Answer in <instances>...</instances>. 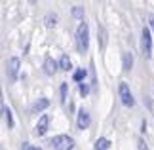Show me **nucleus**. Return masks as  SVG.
I'll list each match as a JSON object with an SVG mask.
<instances>
[{
  "label": "nucleus",
  "mask_w": 154,
  "mask_h": 150,
  "mask_svg": "<svg viewBox=\"0 0 154 150\" xmlns=\"http://www.w3.org/2000/svg\"><path fill=\"white\" fill-rule=\"evenodd\" d=\"M51 146L55 150H72L74 148V141L69 135H57L51 139Z\"/></svg>",
  "instance_id": "obj_2"
},
{
  "label": "nucleus",
  "mask_w": 154,
  "mask_h": 150,
  "mask_svg": "<svg viewBox=\"0 0 154 150\" xmlns=\"http://www.w3.org/2000/svg\"><path fill=\"white\" fill-rule=\"evenodd\" d=\"M2 114H4V122L8 125V129H11L14 127V116H11V110L6 105H2Z\"/></svg>",
  "instance_id": "obj_11"
},
{
  "label": "nucleus",
  "mask_w": 154,
  "mask_h": 150,
  "mask_svg": "<svg viewBox=\"0 0 154 150\" xmlns=\"http://www.w3.org/2000/svg\"><path fill=\"white\" fill-rule=\"evenodd\" d=\"M122 69L124 70H131L133 69V55L129 51H126L122 55Z\"/></svg>",
  "instance_id": "obj_10"
},
{
  "label": "nucleus",
  "mask_w": 154,
  "mask_h": 150,
  "mask_svg": "<svg viewBox=\"0 0 154 150\" xmlns=\"http://www.w3.org/2000/svg\"><path fill=\"white\" fill-rule=\"evenodd\" d=\"M48 125H50V118H48V114H42V116L38 118L36 127H34V135H46V131H48Z\"/></svg>",
  "instance_id": "obj_6"
},
{
  "label": "nucleus",
  "mask_w": 154,
  "mask_h": 150,
  "mask_svg": "<svg viewBox=\"0 0 154 150\" xmlns=\"http://www.w3.org/2000/svg\"><path fill=\"white\" fill-rule=\"evenodd\" d=\"M55 23H57V15H53V14H48V15L44 17V25L48 27V29L55 27Z\"/></svg>",
  "instance_id": "obj_14"
},
{
  "label": "nucleus",
  "mask_w": 154,
  "mask_h": 150,
  "mask_svg": "<svg viewBox=\"0 0 154 150\" xmlns=\"http://www.w3.org/2000/svg\"><path fill=\"white\" fill-rule=\"evenodd\" d=\"M110 148V141L105 139V137H101V139L95 141V145H93V150H109Z\"/></svg>",
  "instance_id": "obj_12"
},
{
  "label": "nucleus",
  "mask_w": 154,
  "mask_h": 150,
  "mask_svg": "<svg viewBox=\"0 0 154 150\" xmlns=\"http://www.w3.org/2000/svg\"><path fill=\"white\" fill-rule=\"evenodd\" d=\"M72 15L76 17V19H82V17H84V8H78V6H76V8L72 10Z\"/></svg>",
  "instance_id": "obj_17"
},
{
  "label": "nucleus",
  "mask_w": 154,
  "mask_h": 150,
  "mask_svg": "<svg viewBox=\"0 0 154 150\" xmlns=\"http://www.w3.org/2000/svg\"><path fill=\"white\" fill-rule=\"evenodd\" d=\"M67 89H69V84H61V103H67Z\"/></svg>",
  "instance_id": "obj_16"
},
{
  "label": "nucleus",
  "mask_w": 154,
  "mask_h": 150,
  "mask_svg": "<svg viewBox=\"0 0 154 150\" xmlns=\"http://www.w3.org/2000/svg\"><path fill=\"white\" fill-rule=\"evenodd\" d=\"M150 27H152V31H154V17L150 19Z\"/></svg>",
  "instance_id": "obj_21"
},
{
  "label": "nucleus",
  "mask_w": 154,
  "mask_h": 150,
  "mask_svg": "<svg viewBox=\"0 0 154 150\" xmlns=\"http://www.w3.org/2000/svg\"><path fill=\"white\" fill-rule=\"evenodd\" d=\"M36 150H42V148H36Z\"/></svg>",
  "instance_id": "obj_22"
},
{
  "label": "nucleus",
  "mask_w": 154,
  "mask_h": 150,
  "mask_svg": "<svg viewBox=\"0 0 154 150\" xmlns=\"http://www.w3.org/2000/svg\"><path fill=\"white\" fill-rule=\"evenodd\" d=\"M59 69H61V70H70V69H72L69 55H61V59H59Z\"/></svg>",
  "instance_id": "obj_13"
},
{
  "label": "nucleus",
  "mask_w": 154,
  "mask_h": 150,
  "mask_svg": "<svg viewBox=\"0 0 154 150\" xmlns=\"http://www.w3.org/2000/svg\"><path fill=\"white\" fill-rule=\"evenodd\" d=\"M19 69H21V61L19 57H11L8 65H6V74H8V80L10 82H15L17 76H19Z\"/></svg>",
  "instance_id": "obj_3"
},
{
  "label": "nucleus",
  "mask_w": 154,
  "mask_h": 150,
  "mask_svg": "<svg viewBox=\"0 0 154 150\" xmlns=\"http://www.w3.org/2000/svg\"><path fill=\"white\" fill-rule=\"evenodd\" d=\"M21 150H36V148H34V146H31L29 142H23V145H21Z\"/></svg>",
  "instance_id": "obj_19"
},
{
  "label": "nucleus",
  "mask_w": 154,
  "mask_h": 150,
  "mask_svg": "<svg viewBox=\"0 0 154 150\" xmlns=\"http://www.w3.org/2000/svg\"><path fill=\"white\" fill-rule=\"evenodd\" d=\"M141 50H143L145 57L152 55V36L149 29H143V32H141Z\"/></svg>",
  "instance_id": "obj_4"
},
{
  "label": "nucleus",
  "mask_w": 154,
  "mask_h": 150,
  "mask_svg": "<svg viewBox=\"0 0 154 150\" xmlns=\"http://www.w3.org/2000/svg\"><path fill=\"white\" fill-rule=\"evenodd\" d=\"M118 91H120V99H122V103L126 105V106H133V95H131V91H129V86L126 82H122L120 84V89H118Z\"/></svg>",
  "instance_id": "obj_5"
},
{
  "label": "nucleus",
  "mask_w": 154,
  "mask_h": 150,
  "mask_svg": "<svg viewBox=\"0 0 154 150\" xmlns=\"http://www.w3.org/2000/svg\"><path fill=\"white\" fill-rule=\"evenodd\" d=\"M90 114H88V110L80 109L78 110V118H76V125H78V129H86L88 125H90Z\"/></svg>",
  "instance_id": "obj_7"
},
{
  "label": "nucleus",
  "mask_w": 154,
  "mask_h": 150,
  "mask_svg": "<svg viewBox=\"0 0 154 150\" xmlns=\"http://www.w3.org/2000/svg\"><path fill=\"white\" fill-rule=\"evenodd\" d=\"M50 106V101L46 99V97H42V99H38L36 103H34L32 106H31V112L32 114H36V112H42V110H46Z\"/></svg>",
  "instance_id": "obj_9"
},
{
  "label": "nucleus",
  "mask_w": 154,
  "mask_h": 150,
  "mask_svg": "<svg viewBox=\"0 0 154 150\" xmlns=\"http://www.w3.org/2000/svg\"><path fill=\"white\" fill-rule=\"evenodd\" d=\"M55 70H57V63L53 61L51 57H46L44 59V72L48 74V76H53V74H55Z\"/></svg>",
  "instance_id": "obj_8"
},
{
  "label": "nucleus",
  "mask_w": 154,
  "mask_h": 150,
  "mask_svg": "<svg viewBox=\"0 0 154 150\" xmlns=\"http://www.w3.org/2000/svg\"><path fill=\"white\" fill-rule=\"evenodd\" d=\"M76 46L78 50L84 53L90 47V29H88V23H80L78 29H76Z\"/></svg>",
  "instance_id": "obj_1"
},
{
  "label": "nucleus",
  "mask_w": 154,
  "mask_h": 150,
  "mask_svg": "<svg viewBox=\"0 0 154 150\" xmlns=\"http://www.w3.org/2000/svg\"><path fill=\"white\" fill-rule=\"evenodd\" d=\"M86 74H88V70H86V69H78V70H76V72L72 74V78H74V82H82V84H84Z\"/></svg>",
  "instance_id": "obj_15"
},
{
  "label": "nucleus",
  "mask_w": 154,
  "mask_h": 150,
  "mask_svg": "<svg viewBox=\"0 0 154 150\" xmlns=\"http://www.w3.org/2000/svg\"><path fill=\"white\" fill-rule=\"evenodd\" d=\"M80 93L82 95H88V93H90V87H88L86 84H80Z\"/></svg>",
  "instance_id": "obj_18"
},
{
  "label": "nucleus",
  "mask_w": 154,
  "mask_h": 150,
  "mask_svg": "<svg viewBox=\"0 0 154 150\" xmlns=\"http://www.w3.org/2000/svg\"><path fill=\"white\" fill-rule=\"evenodd\" d=\"M139 150H149V146H146L143 141H139Z\"/></svg>",
  "instance_id": "obj_20"
}]
</instances>
